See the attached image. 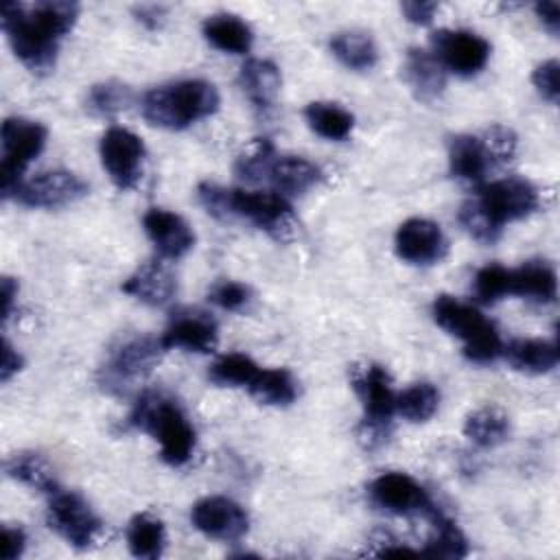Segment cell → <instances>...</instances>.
<instances>
[{"instance_id":"cell-15","label":"cell","mask_w":560,"mask_h":560,"mask_svg":"<svg viewBox=\"0 0 560 560\" xmlns=\"http://www.w3.org/2000/svg\"><path fill=\"white\" fill-rule=\"evenodd\" d=\"M370 499L392 514H429L435 505L427 490L407 472H383L370 483Z\"/></svg>"},{"instance_id":"cell-5","label":"cell","mask_w":560,"mask_h":560,"mask_svg":"<svg viewBox=\"0 0 560 560\" xmlns=\"http://www.w3.org/2000/svg\"><path fill=\"white\" fill-rule=\"evenodd\" d=\"M140 109L151 125L179 131L212 116L219 109V92L210 81L184 79L149 90Z\"/></svg>"},{"instance_id":"cell-25","label":"cell","mask_w":560,"mask_h":560,"mask_svg":"<svg viewBox=\"0 0 560 560\" xmlns=\"http://www.w3.org/2000/svg\"><path fill=\"white\" fill-rule=\"evenodd\" d=\"M203 37L223 52L245 55L254 44L252 26L234 13H214L203 20Z\"/></svg>"},{"instance_id":"cell-6","label":"cell","mask_w":560,"mask_h":560,"mask_svg":"<svg viewBox=\"0 0 560 560\" xmlns=\"http://www.w3.org/2000/svg\"><path fill=\"white\" fill-rule=\"evenodd\" d=\"M433 319L448 335L459 337L464 341V357L475 363H490L503 350V343L494 324L486 319L475 306L453 295L435 298Z\"/></svg>"},{"instance_id":"cell-9","label":"cell","mask_w":560,"mask_h":560,"mask_svg":"<svg viewBox=\"0 0 560 560\" xmlns=\"http://www.w3.org/2000/svg\"><path fill=\"white\" fill-rule=\"evenodd\" d=\"M46 127L37 120L11 116L2 122V164H0V190L9 199L24 179L28 164L46 147Z\"/></svg>"},{"instance_id":"cell-16","label":"cell","mask_w":560,"mask_h":560,"mask_svg":"<svg viewBox=\"0 0 560 560\" xmlns=\"http://www.w3.org/2000/svg\"><path fill=\"white\" fill-rule=\"evenodd\" d=\"M396 254L411 265H433L446 256L448 243L442 228L431 219H407L394 236Z\"/></svg>"},{"instance_id":"cell-41","label":"cell","mask_w":560,"mask_h":560,"mask_svg":"<svg viewBox=\"0 0 560 560\" xmlns=\"http://www.w3.org/2000/svg\"><path fill=\"white\" fill-rule=\"evenodd\" d=\"M558 59H547L542 63H538L532 72V83L538 90V94L549 101V103H558L560 96V88H558Z\"/></svg>"},{"instance_id":"cell-31","label":"cell","mask_w":560,"mask_h":560,"mask_svg":"<svg viewBox=\"0 0 560 560\" xmlns=\"http://www.w3.org/2000/svg\"><path fill=\"white\" fill-rule=\"evenodd\" d=\"M464 435L481 448H492L508 440L510 420L499 407H481L466 416Z\"/></svg>"},{"instance_id":"cell-10","label":"cell","mask_w":560,"mask_h":560,"mask_svg":"<svg viewBox=\"0 0 560 560\" xmlns=\"http://www.w3.org/2000/svg\"><path fill=\"white\" fill-rule=\"evenodd\" d=\"M48 525L55 529L68 545L77 549H88L96 542L103 523L90 508V503L70 490H55L48 494Z\"/></svg>"},{"instance_id":"cell-7","label":"cell","mask_w":560,"mask_h":560,"mask_svg":"<svg viewBox=\"0 0 560 560\" xmlns=\"http://www.w3.org/2000/svg\"><path fill=\"white\" fill-rule=\"evenodd\" d=\"M164 352L160 337L133 335L122 339L98 370L101 389L112 396H127L153 372Z\"/></svg>"},{"instance_id":"cell-4","label":"cell","mask_w":560,"mask_h":560,"mask_svg":"<svg viewBox=\"0 0 560 560\" xmlns=\"http://www.w3.org/2000/svg\"><path fill=\"white\" fill-rule=\"evenodd\" d=\"M129 427H136L160 442V457L171 466H184L195 451V429L184 409L162 392H144L138 396Z\"/></svg>"},{"instance_id":"cell-17","label":"cell","mask_w":560,"mask_h":560,"mask_svg":"<svg viewBox=\"0 0 560 560\" xmlns=\"http://www.w3.org/2000/svg\"><path fill=\"white\" fill-rule=\"evenodd\" d=\"M160 339L166 350L182 348L188 352H212L219 341L217 322L197 308L177 311Z\"/></svg>"},{"instance_id":"cell-29","label":"cell","mask_w":560,"mask_h":560,"mask_svg":"<svg viewBox=\"0 0 560 560\" xmlns=\"http://www.w3.org/2000/svg\"><path fill=\"white\" fill-rule=\"evenodd\" d=\"M247 392L262 405L287 407L298 396V383L284 368H260L254 381L247 385Z\"/></svg>"},{"instance_id":"cell-19","label":"cell","mask_w":560,"mask_h":560,"mask_svg":"<svg viewBox=\"0 0 560 560\" xmlns=\"http://www.w3.org/2000/svg\"><path fill=\"white\" fill-rule=\"evenodd\" d=\"M127 295L149 304V306H164L173 300L177 291V280L173 271L162 260H151L140 265L120 287Z\"/></svg>"},{"instance_id":"cell-21","label":"cell","mask_w":560,"mask_h":560,"mask_svg":"<svg viewBox=\"0 0 560 560\" xmlns=\"http://www.w3.org/2000/svg\"><path fill=\"white\" fill-rule=\"evenodd\" d=\"M238 83H241L245 96L249 98V103L260 114H267L273 107V103L280 94L282 77H280V70L273 61H269V59H247L241 66Z\"/></svg>"},{"instance_id":"cell-11","label":"cell","mask_w":560,"mask_h":560,"mask_svg":"<svg viewBox=\"0 0 560 560\" xmlns=\"http://www.w3.org/2000/svg\"><path fill=\"white\" fill-rule=\"evenodd\" d=\"M98 153L103 168L120 190H129L140 182L147 155L140 136L125 127H109L101 138Z\"/></svg>"},{"instance_id":"cell-44","label":"cell","mask_w":560,"mask_h":560,"mask_svg":"<svg viewBox=\"0 0 560 560\" xmlns=\"http://www.w3.org/2000/svg\"><path fill=\"white\" fill-rule=\"evenodd\" d=\"M24 365L22 354L9 343V339H2V359H0V381L9 383L13 374H18Z\"/></svg>"},{"instance_id":"cell-38","label":"cell","mask_w":560,"mask_h":560,"mask_svg":"<svg viewBox=\"0 0 560 560\" xmlns=\"http://www.w3.org/2000/svg\"><path fill=\"white\" fill-rule=\"evenodd\" d=\"M475 295L483 304H494L497 300L510 295V269L501 265H486L475 273Z\"/></svg>"},{"instance_id":"cell-27","label":"cell","mask_w":560,"mask_h":560,"mask_svg":"<svg viewBox=\"0 0 560 560\" xmlns=\"http://www.w3.org/2000/svg\"><path fill=\"white\" fill-rule=\"evenodd\" d=\"M332 55L350 70L363 72L376 66L378 48L365 31H341L330 39Z\"/></svg>"},{"instance_id":"cell-40","label":"cell","mask_w":560,"mask_h":560,"mask_svg":"<svg viewBox=\"0 0 560 560\" xmlns=\"http://www.w3.org/2000/svg\"><path fill=\"white\" fill-rule=\"evenodd\" d=\"M208 300L223 311H243L252 300V291L243 282L221 280L208 291Z\"/></svg>"},{"instance_id":"cell-39","label":"cell","mask_w":560,"mask_h":560,"mask_svg":"<svg viewBox=\"0 0 560 560\" xmlns=\"http://www.w3.org/2000/svg\"><path fill=\"white\" fill-rule=\"evenodd\" d=\"M486 151L492 160V166L508 164L516 155V133L503 125H492L481 133Z\"/></svg>"},{"instance_id":"cell-1","label":"cell","mask_w":560,"mask_h":560,"mask_svg":"<svg viewBox=\"0 0 560 560\" xmlns=\"http://www.w3.org/2000/svg\"><path fill=\"white\" fill-rule=\"evenodd\" d=\"M79 18V4L66 0L4 2L0 24L15 57L37 74L52 70L63 37Z\"/></svg>"},{"instance_id":"cell-23","label":"cell","mask_w":560,"mask_h":560,"mask_svg":"<svg viewBox=\"0 0 560 560\" xmlns=\"http://www.w3.org/2000/svg\"><path fill=\"white\" fill-rule=\"evenodd\" d=\"M280 195H304L322 182V171L300 155H276L269 164L267 177Z\"/></svg>"},{"instance_id":"cell-35","label":"cell","mask_w":560,"mask_h":560,"mask_svg":"<svg viewBox=\"0 0 560 560\" xmlns=\"http://www.w3.org/2000/svg\"><path fill=\"white\" fill-rule=\"evenodd\" d=\"M133 103V90L120 81H101L90 88L85 107L101 118H112Z\"/></svg>"},{"instance_id":"cell-24","label":"cell","mask_w":560,"mask_h":560,"mask_svg":"<svg viewBox=\"0 0 560 560\" xmlns=\"http://www.w3.org/2000/svg\"><path fill=\"white\" fill-rule=\"evenodd\" d=\"M501 354L508 359V363L514 370L525 374H545L553 370L560 359L556 341L532 339V337L512 339L508 346H503Z\"/></svg>"},{"instance_id":"cell-28","label":"cell","mask_w":560,"mask_h":560,"mask_svg":"<svg viewBox=\"0 0 560 560\" xmlns=\"http://www.w3.org/2000/svg\"><path fill=\"white\" fill-rule=\"evenodd\" d=\"M127 547L136 558L158 560L166 547L164 523L149 512L136 514L127 525Z\"/></svg>"},{"instance_id":"cell-22","label":"cell","mask_w":560,"mask_h":560,"mask_svg":"<svg viewBox=\"0 0 560 560\" xmlns=\"http://www.w3.org/2000/svg\"><path fill=\"white\" fill-rule=\"evenodd\" d=\"M448 168L455 177L472 184H483L488 168H492V160L486 151L481 136L459 133L448 142Z\"/></svg>"},{"instance_id":"cell-46","label":"cell","mask_w":560,"mask_h":560,"mask_svg":"<svg viewBox=\"0 0 560 560\" xmlns=\"http://www.w3.org/2000/svg\"><path fill=\"white\" fill-rule=\"evenodd\" d=\"M0 295H2V319L7 322L11 317V311H13V302L18 298V282L9 276L2 278L0 282Z\"/></svg>"},{"instance_id":"cell-2","label":"cell","mask_w":560,"mask_h":560,"mask_svg":"<svg viewBox=\"0 0 560 560\" xmlns=\"http://www.w3.org/2000/svg\"><path fill=\"white\" fill-rule=\"evenodd\" d=\"M538 208V190L523 177H503L477 186L475 197L462 203V228L481 243L499 238L503 225L525 219Z\"/></svg>"},{"instance_id":"cell-37","label":"cell","mask_w":560,"mask_h":560,"mask_svg":"<svg viewBox=\"0 0 560 560\" xmlns=\"http://www.w3.org/2000/svg\"><path fill=\"white\" fill-rule=\"evenodd\" d=\"M276 158V149L271 144V140L267 138H256L254 142H249V147L238 155L236 160V173L238 177H243L245 182H260L267 177L269 164Z\"/></svg>"},{"instance_id":"cell-30","label":"cell","mask_w":560,"mask_h":560,"mask_svg":"<svg viewBox=\"0 0 560 560\" xmlns=\"http://www.w3.org/2000/svg\"><path fill=\"white\" fill-rule=\"evenodd\" d=\"M308 127L326 140H346L352 133L354 116L339 103L313 101L304 109Z\"/></svg>"},{"instance_id":"cell-12","label":"cell","mask_w":560,"mask_h":560,"mask_svg":"<svg viewBox=\"0 0 560 560\" xmlns=\"http://www.w3.org/2000/svg\"><path fill=\"white\" fill-rule=\"evenodd\" d=\"M85 195L88 184L79 175L63 168H55L22 179L11 197L28 208H61L79 201Z\"/></svg>"},{"instance_id":"cell-43","label":"cell","mask_w":560,"mask_h":560,"mask_svg":"<svg viewBox=\"0 0 560 560\" xmlns=\"http://www.w3.org/2000/svg\"><path fill=\"white\" fill-rule=\"evenodd\" d=\"M26 547V534L22 527H2V558L4 560H18L24 553Z\"/></svg>"},{"instance_id":"cell-14","label":"cell","mask_w":560,"mask_h":560,"mask_svg":"<svg viewBox=\"0 0 560 560\" xmlns=\"http://www.w3.org/2000/svg\"><path fill=\"white\" fill-rule=\"evenodd\" d=\"M190 521L195 529L223 542L241 540L249 529L247 512L228 497H206L197 501L190 510Z\"/></svg>"},{"instance_id":"cell-20","label":"cell","mask_w":560,"mask_h":560,"mask_svg":"<svg viewBox=\"0 0 560 560\" xmlns=\"http://www.w3.org/2000/svg\"><path fill=\"white\" fill-rule=\"evenodd\" d=\"M405 81L418 101L433 103L446 88V70L433 52L411 48L405 57Z\"/></svg>"},{"instance_id":"cell-47","label":"cell","mask_w":560,"mask_h":560,"mask_svg":"<svg viewBox=\"0 0 560 560\" xmlns=\"http://www.w3.org/2000/svg\"><path fill=\"white\" fill-rule=\"evenodd\" d=\"M160 15H162V9L158 7H142L138 11V20L144 22L149 28H155L160 24Z\"/></svg>"},{"instance_id":"cell-8","label":"cell","mask_w":560,"mask_h":560,"mask_svg":"<svg viewBox=\"0 0 560 560\" xmlns=\"http://www.w3.org/2000/svg\"><path fill=\"white\" fill-rule=\"evenodd\" d=\"M352 387L363 405L361 440L365 446H378L387 440L392 416L396 411V392L389 372L378 363L354 365L350 374Z\"/></svg>"},{"instance_id":"cell-18","label":"cell","mask_w":560,"mask_h":560,"mask_svg":"<svg viewBox=\"0 0 560 560\" xmlns=\"http://www.w3.org/2000/svg\"><path fill=\"white\" fill-rule=\"evenodd\" d=\"M142 225L162 258H182L195 245V234L190 225L171 210L149 208L142 217Z\"/></svg>"},{"instance_id":"cell-34","label":"cell","mask_w":560,"mask_h":560,"mask_svg":"<svg viewBox=\"0 0 560 560\" xmlns=\"http://www.w3.org/2000/svg\"><path fill=\"white\" fill-rule=\"evenodd\" d=\"M258 365L243 352L221 354L208 370V378L221 387H247L258 374Z\"/></svg>"},{"instance_id":"cell-33","label":"cell","mask_w":560,"mask_h":560,"mask_svg":"<svg viewBox=\"0 0 560 560\" xmlns=\"http://www.w3.org/2000/svg\"><path fill=\"white\" fill-rule=\"evenodd\" d=\"M7 475L22 481L24 486H31L39 492L52 494L55 490H59V483L52 475V470L48 468L46 459L39 453H15L7 459L4 464Z\"/></svg>"},{"instance_id":"cell-26","label":"cell","mask_w":560,"mask_h":560,"mask_svg":"<svg viewBox=\"0 0 560 560\" xmlns=\"http://www.w3.org/2000/svg\"><path fill=\"white\" fill-rule=\"evenodd\" d=\"M558 293V278L545 260H527L510 269V295H521L536 302H551Z\"/></svg>"},{"instance_id":"cell-13","label":"cell","mask_w":560,"mask_h":560,"mask_svg":"<svg viewBox=\"0 0 560 560\" xmlns=\"http://www.w3.org/2000/svg\"><path fill=\"white\" fill-rule=\"evenodd\" d=\"M433 55L444 70L472 77L488 63L490 44L481 35L464 28H442L431 37Z\"/></svg>"},{"instance_id":"cell-36","label":"cell","mask_w":560,"mask_h":560,"mask_svg":"<svg viewBox=\"0 0 560 560\" xmlns=\"http://www.w3.org/2000/svg\"><path fill=\"white\" fill-rule=\"evenodd\" d=\"M440 405V394L431 383H413L396 394V411L409 422H427Z\"/></svg>"},{"instance_id":"cell-32","label":"cell","mask_w":560,"mask_h":560,"mask_svg":"<svg viewBox=\"0 0 560 560\" xmlns=\"http://www.w3.org/2000/svg\"><path fill=\"white\" fill-rule=\"evenodd\" d=\"M429 518L433 523V534L427 540L424 549H420L422 556L446 558V560H457V558L468 556V540L451 518H446L442 512H438V508H433L429 512Z\"/></svg>"},{"instance_id":"cell-3","label":"cell","mask_w":560,"mask_h":560,"mask_svg":"<svg viewBox=\"0 0 560 560\" xmlns=\"http://www.w3.org/2000/svg\"><path fill=\"white\" fill-rule=\"evenodd\" d=\"M197 195L206 212L217 219H245L276 241H289L295 232L293 208L287 197L276 190L223 188L203 182Z\"/></svg>"},{"instance_id":"cell-45","label":"cell","mask_w":560,"mask_h":560,"mask_svg":"<svg viewBox=\"0 0 560 560\" xmlns=\"http://www.w3.org/2000/svg\"><path fill=\"white\" fill-rule=\"evenodd\" d=\"M538 20L542 22V26L551 33V35H558L560 31V7L556 2H538L534 7Z\"/></svg>"},{"instance_id":"cell-42","label":"cell","mask_w":560,"mask_h":560,"mask_svg":"<svg viewBox=\"0 0 560 560\" xmlns=\"http://www.w3.org/2000/svg\"><path fill=\"white\" fill-rule=\"evenodd\" d=\"M400 11L411 24L427 26L433 22V15L438 11V2H424V0H407L400 4Z\"/></svg>"}]
</instances>
